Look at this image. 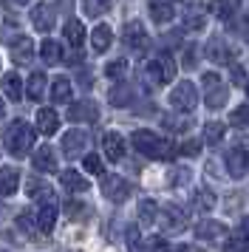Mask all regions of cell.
<instances>
[{"label":"cell","instance_id":"cell-1","mask_svg":"<svg viewBox=\"0 0 249 252\" xmlns=\"http://www.w3.org/2000/svg\"><path fill=\"white\" fill-rule=\"evenodd\" d=\"M133 148L147 156V159H176L179 148L167 142V139H158L153 130H136L133 133Z\"/></svg>","mask_w":249,"mask_h":252},{"label":"cell","instance_id":"cell-2","mask_svg":"<svg viewBox=\"0 0 249 252\" xmlns=\"http://www.w3.org/2000/svg\"><path fill=\"white\" fill-rule=\"evenodd\" d=\"M6 150H9L11 156H26L29 150L34 148V127L31 125H26V122H11L9 127H6Z\"/></svg>","mask_w":249,"mask_h":252},{"label":"cell","instance_id":"cell-3","mask_svg":"<svg viewBox=\"0 0 249 252\" xmlns=\"http://www.w3.org/2000/svg\"><path fill=\"white\" fill-rule=\"evenodd\" d=\"M37 198H40V213H37V229H43L45 235L54 229V221H57V195L51 187H43L40 193H37Z\"/></svg>","mask_w":249,"mask_h":252},{"label":"cell","instance_id":"cell-4","mask_svg":"<svg viewBox=\"0 0 249 252\" xmlns=\"http://www.w3.org/2000/svg\"><path fill=\"white\" fill-rule=\"evenodd\" d=\"M204 102H207V108H213V111H218V108H224L226 105V85L221 82V77L218 74H204Z\"/></svg>","mask_w":249,"mask_h":252},{"label":"cell","instance_id":"cell-5","mask_svg":"<svg viewBox=\"0 0 249 252\" xmlns=\"http://www.w3.org/2000/svg\"><path fill=\"white\" fill-rule=\"evenodd\" d=\"M170 105H173L176 111H184V114H190L192 108L198 105V91H195V85H192L190 80L179 82V85L173 88V94H170Z\"/></svg>","mask_w":249,"mask_h":252},{"label":"cell","instance_id":"cell-6","mask_svg":"<svg viewBox=\"0 0 249 252\" xmlns=\"http://www.w3.org/2000/svg\"><path fill=\"white\" fill-rule=\"evenodd\" d=\"M147 74H150V80L158 82V85H164L176 77V60L170 57V54H158L150 65H147Z\"/></svg>","mask_w":249,"mask_h":252},{"label":"cell","instance_id":"cell-7","mask_svg":"<svg viewBox=\"0 0 249 252\" xmlns=\"http://www.w3.org/2000/svg\"><path fill=\"white\" fill-rule=\"evenodd\" d=\"M102 193H105V198H111L113 204H122V201L130 198V184L124 182L122 176H105Z\"/></svg>","mask_w":249,"mask_h":252},{"label":"cell","instance_id":"cell-8","mask_svg":"<svg viewBox=\"0 0 249 252\" xmlns=\"http://www.w3.org/2000/svg\"><path fill=\"white\" fill-rule=\"evenodd\" d=\"M124 46L127 48H133V51H145L147 48V34H145V26L139 23V20H133V23H127L124 26Z\"/></svg>","mask_w":249,"mask_h":252},{"label":"cell","instance_id":"cell-9","mask_svg":"<svg viewBox=\"0 0 249 252\" xmlns=\"http://www.w3.org/2000/svg\"><path fill=\"white\" fill-rule=\"evenodd\" d=\"M226 170H229V176L241 179V176L249 170V153H247V150H244V148L226 150Z\"/></svg>","mask_w":249,"mask_h":252},{"label":"cell","instance_id":"cell-10","mask_svg":"<svg viewBox=\"0 0 249 252\" xmlns=\"http://www.w3.org/2000/svg\"><path fill=\"white\" fill-rule=\"evenodd\" d=\"M158 221H161V227H167L170 232H181L184 224H187V216H184L176 204H167L161 213H158Z\"/></svg>","mask_w":249,"mask_h":252},{"label":"cell","instance_id":"cell-11","mask_svg":"<svg viewBox=\"0 0 249 252\" xmlns=\"http://www.w3.org/2000/svg\"><path fill=\"white\" fill-rule=\"evenodd\" d=\"M31 26L37 29V32L48 34V32L54 29V9H51L48 3H40V6H34V12H31Z\"/></svg>","mask_w":249,"mask_h":252},{"label":"cell","instance_id":"cell-12","mask_svg":"<svg viewBox=\"0 0 249 252\" xmlns=\"http://www.w3.org/2000/svg\"><path fill=\"white\" fill-rule=\"evenodd\" d=\"M102 148H105V156L111 161H119L124 156V139L116 133V130H108L105 136H102Z\"/></svg>","mask_w":249,"mask_h":252},{"label":"cell","instance_id":"cell-13","mask_svg":"<svg viewBox=\"0 0 249 252\" xmlns=\"http://www.w3.org/2000/svg\"><path fill=\"white\" fill-rule=\"evenodd\" d=\"M34 170L40 173H54L57 170V156L51 145H43V148L34 150Z\"/></svg>","mask_w":249,"mask_h":252},{"label":"cell","instance_id":"cell-14","mask_svg":"<svg viewBox=\"0 0 249 252\" xmlns=\"http://www.w3.org/2000/svg\"><path fill=\"white\" fill-rule=\"evenodd\" d=\"M96 116H99V111L88 99L85 102H74L68 108V119H74V122H96Z\"/></svg>","mask_w":249,"mask_h":252},{"label":"cell","instance_id":"cell-15","mask_svg":"<svg viewBox=\"0 0 249 252\" xmlns=\"http://www.w3.org/2000/svg\"><path fill=\"white\" fill-rule=\"evenodd\" d=\"M37 127H40V133L45 136H51L60 130V114H57L54 108H40L37 111Z\"/></svg>","mask_w":249,"mask_h":252},{"label":"cell","instance_id":"cell-16","mask_svg":"<svg viewBox=\"0 0 249 252\" xmlns=\"http://www.w3.org/2000/svg\"><path fill=\"white\" fill-rule=\"evenodd\" d=\"M85 148H88L85 130H68L65 136H62V150H65L68 156H79Z\"/></svg>","mask_w":249,"mask_h":252},{"label":"cell","instance_id":"cell-17","mask_svg":"<svg viewBox=\"0 0 249 252\" xmlns=\"http://www.w3.org/2000/svg\"><path fill=\"white\" fill-rule=\"evenodd\" d=\"M60 182H62V187H65L68 193H85L91 184H88V179L82 176V173H77V170H62L60 173Z\"/></svg>","mask_w":249,"mask_h":252},{"label":"cell","instance_id":"cell-18","mask_svg":"<svg viewBox=\"0 0 249 252\" xmlns=\"http://www.w3.org/2000/svg\"><path fill=\"white\" fill-rule=\"evenodd\" d=\"M62 37H65V43L71 48H79L85 43V26L79 23V20H68V23L62 26Z\"/></svg>","mask_w":249,"mask_h":252},{"label":"cell","instance_id":"cell-19","mask_svg":"<svg viewBox=\"0 0 249 252\" xmlns=\"http://www.w3.org/2000/svg\"><path fill=\"white\" fill-rule=\"evenodd\" d=\"M111 40H113V32L108 26H96V29L91 32V48H93L96 54H105V51L111 48Z\"/></svg>","mask_w":249,"mask_h":252},{"label":"cell","instance_id":"cell-20","mask_svg":"<svg viewBox=\"0 0 249 252\" xmlns=\"http://www.w3.org/2000/svg\"><path fill=\"white\" fill-rule=\"evenodd\" d=\"M147 9H150V17L156 23H170L173 20V6L167 0H147Z\"/></svg>","mask_w":249,"mask_h":252},{"label":"cell","instance_id":"cell-21","mask_svg":"<svg viewBox=\"0 0 249 252\" xmlns=\"http://www.w3.org/2000/svg\"><path fill=\"white\" fill-rule=\"evenodd\" d=\"M238 6H241V0H213V3H210V12H213L218 20H229V17H235Z\"/></svg>","mask_w":249,"mask_h":252},{"label":"cell","instance_id":"cell-22","mask_svg":"<svg viewBox=\"0 0 249 252\" xmlns=\"http://www.w3.org/2000/svg\"><path fill=\"white\" fill-rule=\"evenodd\" d=\"M26 94H29V99H34V102H40V99L45 96V74L43 71H34L31 77H29Z\"/></svg>","mask_w":249,"mask_h":252},{"label":"cell","instance_id":"cell-23","mask_svg":"<svg viewBox=\"0 0 249 252\" xmlns=\"http://www.w3.org/2000/svg\"><path fill=\"white\" fill-rule=\"evenodd\" d=\"M17 184H20V173L14 170V167H6V170H0V195L17 193Z\"/></svg>","mask_w":249,"mask_h":252},{"label":"cell","instance_id":"cell-24","mask_svg":"<svg viewBox=\"0 0 249 252\" xmlns=\"http://www.w3.org/2000/svg\"><path fill=\"white\" fill-rule=\"evenodd\" d=\"M195 235L201 241H215L224 235V224L221 221H201L198 227H195Z\"/></svg>","mask_w":249,"mask_h":252},{"label":"cell","instance_id":"cell-25","mask_svg":"<svg viewBox=\"0 0 249 252\" xmlns=\"http://www.w3.org/2000/svg\"><path fill=\"white\" fill-rule=\"evenodd\" d=\"M3 94L9 96L11 102H17V99L23 96V80L14 74V71H9V74L3 77Z\"/></svg>","mask_w":249,"mask_h":252},{"label":"cell","instance_id":"cell-26","mask_svg":"<svg viewBox=\"0 0 249 252\" xmlns=\"http://www.w3.org/2000/svg\"><path fill=\"white\" fill-rule=\"evenodd\" d=\"M11 57L17 60V63H29L34 57V43L29 37H20V40H14V46H11Z\"/></svg>","mask_w":249,"mask_h":252},{"label":"cell","instance_id":"cell-27","mask_svg":"<svg viewBox=\"0 0 249 252\" xmlns=\"http://www.w3.org/2000/svg\"><path fill=\"white\" fill-rule=\"evenodd\" d=\"M71 94H74V88H71V82H68L65 77H57V80L51 82V99H54V102H68Z\"/></svg>","mask_w":249,"mask_h":252},{"label":"cell","instance_id":"cell-28","mask_svg":"<svg viewBox=\"0 0 249 252\" xmlns=\"http://www.w3.org/2000/svg\"><path fill=\"white\" fill-rule=\"evenodd\" d=\"M40 57H43V63H48V65H57V63L62 60V48H60V43L45 40L43 46H40Z\"/></svg>","mask_w":249,"mask_h":252},{"label":"cell","instance_id":"cell-29","mask_svg":"<svg viewBox=\"0 0 249 252\" xmlns=\"http://www.w3.org/2000/svg\"><path fill=\"white\" fill-rule=\"evenodd\" d=\"M207 57L215 60V63H226V60L232 57V51H229L221 40H210V46H207Z\"/></svg>","mask_w":249,"mask_h":252},{"label":"cell","instance_id":"cell-30","mask_svg":"<svg viewBox=\"0 0 249 252\" xmlns=\"http://www.w3.org/2000/svg\"><path fill=\"white\" fill-rule=\"evenodd\" d=\"M113 0H82V12L88 14V17H99L111 9Z\"/></svg>","mask_w":249,"mask_h":252},{"label":"cell","instance_id":"cell-31","mask_svg":"<svg viewBox=\"0 0 249 252\" xmlns=\"http://www.w3.org/2000/svg\"><path fill=\"white\" fill-rule=\"evenodd\" d=\"M224 130L226 127L221 125V122H207V125H204V142H207V145H218V142L224 139Z\"/></svg>","mask_w":249,"mask_h":252},{"label":"cell","instance_id":"cell-32","mask_svg":"<svg viewBox=\"0 0 249 252\" xmlns=\"http://www.w3.org/2000/svg\"><path fill=\"white\" fill-rule=\"evenodd\" d=\"M156 213H158V207H156V201H150V198L139 204V221H142V224H153V221H156Z\"/></svg>","mask_w":249,"mask_h":252},{"label":"cell","instance_id":"cell-33","mask_svg":"<svg viewBox=\"0 0 249 252\" xmlns=\"http://www.w3.org/2000/svg\"><path fill=\"white\" fill-rule=\"evenodd\" d=\"M130 96H133V94H130L127 85H116V88L111 91V105H116V108H119V105H127Z\"/></svg>","mask_w":249,"mask_h":252},{"label":"cell","instance_id":"cell-34","mask_svg":"<svg viewBox=\"0 0 249 252\" xmlns=\"http://www.w3.org/2000/svg\"><path fill=\"white\" fill-rule=\"evenodd\" d=\"M124 71H127V60H113V63L105 65V74H108L111 80H122Z\"/></svg>","mask_w":249,"mask_h":252},{"label":"cell","instance_id":"cell-35","mask_svg":"<svg viewBox=\"0 0 249 252\" xmlns=\"http://www.w3.org/2000/svg\"><path fill=\"white\" fill-rule=\"evenodd\" d=\"M195 207H198V210H213L215 207V193L213 190H198V193H195Z\"/></svg>","mask_w":249,"mask_h":252},{"label":"cell","instance_id":"cell-36","mask_svg":"<svg viewBox=\"0 0 249 252\" xmlns=\"http://www.w3.org/2000/svg\"><path fill=\"white\" fill-rule=\"evenodd\" d=\"M229 122L235 127H249V105H238L235 114L229 116Z\"/></svg>","mask_w":249,"mask_h":252},{"label":"cell","instance_id":"cell-37","mask_svg":"<svg viewBox=\"0 0 249 252\" xmlns=\"http://www.w3.org/2000/svg\"><path fill=\"white\" fill-rule=\"evenodd\" d=\"M224 252H249V238H244L241 232L232 235V238L226 241V250Z\"/></svg>","mask_w":249,"mask_h":252},{"label":"cell","instance_id":"cell-38","mask_svg":"<svg viewBox=\"0 0 249 252\" xmlns=\"http://www.w3.org/2000/svg\"><path fill=\"white\" fill-rule=\"evenodd\" d=\"M82 164H85V170H88L91 176H102V173H105L99 156H93V153H91V156H85V159H82Z\"/></svg>","mask_w":249,"mask_h":252},{"label":"cell","instance_id":"cell-39","mask_svg":"<svg viewBox=\"0 0 249 252\" xmlns=\"http://www.w3.org/2000/svg\"><path fill=\"white\" fill-rule=\"evenodd\" d=\"M127 247H130V252H145L142 238H139V229L136 227H127Z\"/></svg>","mask_w":249,"mask_h":252},{"label":"cell","instance_id":"cell-40","mask_svg":"<svg viewBox=\"0 0 249 252\" xmlns=\"http://www.w3.org/2000/svg\"><path fill=\"white\" fill-rule=\"evenodd\" d=\"M161 125L167 127V130H187V127H190V119H173V116H164Z\"/></svg>","mask_w":249,"mask_h":252},{"label":"cell","instance_id":"cell-41","mask_svg":"<svg viewBox=\"0 0 249 252\" xmlns=\"http://www.w3.org/2000/svg\"><path fill=\"white\" fill-rule=\"evenodd\" d=\"M65 213H68V218H85V216H88V210H85L82 201H68Z\"/></svg>","mask_w":249,"mask_h":252},{"label":"cell","instance_id":"cell-42","mask_svg":"<svg viewBox=\"0 0 249 252\" xmlns=\"http://www.w3.org/2000/svg\"><path fill=\"white\" fill-rule=\"evenodd\" d=\"M198 150H201V142H195V139H190V142H184L179 148L181 156H198Z\"/></svg>","mask_w":249,"mask_h":252},{"label":"cell","instance_id":"cell-43","mask_svg":"<svg viewBox=\"0 0 249 252\" xmlns=\"http://www.w3.org/2000/svg\"><path fill=\"white\" fill-rule=\"evenodd\" d=\"M229 80L235 82V85H247V74H244V68H241V65H232V68H229Z\"/></svg>","mask_w":249,"mask_h":252},{"label":"cell","instance_id":"cell-44","mask_svg":"<svg viewBox=\"0 0 249 252\" xmlns=\"http://www.w3.org/2000/svg\"><path fill=\"white\" fill-rule=\"evenodd\" d=\"M17 227L26 229V232H31V229H34V218H31V213H20V216H17Z\"/></svg>","mask_w":249,"mask_h":252},{"label":"cell","instance_id":"cell-45","mask_svg":"<svg viewBox=\"0 0 249 252\" xmlns=\"http://www.w3.org/2000/svg\"><path fill=\"white\" fill-rule=\"evenodd\" d=\"M150 252H170V244L164 238H153L150 241Z\"/></svg>","mask_w":249,"mask_h":252},{"label":"cell","instance_id":"cell-46","mask_svg":"<svg viewBox=\"0 0 249 252\" xmlns=\"http://www.w3.org/2000/svg\"><path fill=\"white\" fill-rule=\"evenodd\" d=\"M45 184L43 182H37V179H29V184H26V190H29V195H37L40 190H43Z\"/></svg>","mask_w":249,"mask_h":252},{"label":"cell","instance_id":"cell-47","mask_svg":"<svg viewBox=\"0 0 249 252\" xmlns=\"http://www.w3.org/2000/svg\"><path fill=\"white\" fill-rule=\"evenodd\" d=\"M241 235H244V238H249V216L244 218V224H241Z\"/></svg>","mask_w":249,"mask_h":252},{"label":"cell","instance_id":"cell-48","mask_svg":"<svg viewBox=\"0 0 249 252\" xmlns=\"http://www.w3.org/2000/svg\"><path fill=\"white\" fill-rule=\"evenodd\" d=\"M3 116H6V108H3V99H0V119H3Z\"/></svg>","mask_w":249,"mask_h":252},{"label":"cell","instance_id":"cell-49","mask_svg":"<svg viewBox=\"0 0 249 252\" xmlns=\"http://www.w3.org/2000/svg\"><path fill=\"white\" fill-rule=\"evenodd\" d=\"M17 3H31V0H17Z\"/></svg>","mask_w":249,"mask_h":252},{"label":"cell","instance_id":"cell-50","mask_svg":"<svg viewBox=\"0 0 249 252\" xmlns=\"http://www.w3.org/2000/svg\"><path fill=\"white\" fill-rule=\"evenodd\" d=\"M247 96H249V82H247Z\"/></svg>","mask_w":249,"mask_h":252},{"label":"cell","instance_id":"cell-51","mask_svg":"<svg viewBox=\"0 0 249 252\" xmlns=\"http://www.w3.org/2000/svg\"><path fill=\"white\" fill-rule=\"evenodd\" d=\"M0 252H3V250H0Z\"/></svg>","mask_w":249,"mask_h":252}]
</instances>
